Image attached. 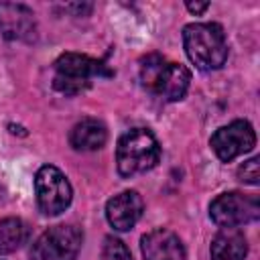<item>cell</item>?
<instances>
[{
    "mask_svg": "<svg viewBox=\"0 0 260 260\" xmlns=\"http://www.w3.org/2000/svg\"><path fill=\"white\" fill-rule=\"evenodd\" d=\"M183 45L189 61L201 69H219L228 61V41L217 22H191L183 28Z\"/></svg>",
    "mask_w": 260,
    "mask_h": 260,
    "instance_id": "obj_1",
    "label": "cell"
},
{
    "mask_svg": "<svg viewBox=\"0 0 260 260\" xmlns=\"http://www.w3.org/2000/svg\"><path fill=\"white\" fill-rule=\"evenodd\" d=\"M191 73L185 65L167 61L158 53L140 59V83L167 102H179L189 89Z\"/></svg>",
    "mask_w": 260,
    "mask_h": 260,
    "instance_id": "obj_2",
    "label": "cell"
},
{
    "mask_svg": "<svg viewBox=\"0 0 260 260\" xmlns=\"http://www.w3.org/2000/svg\"><path fill=\"white\" fill-rule=\"evenodd\" d=\"M160 146L148 128H132L124 132L116 146V167L122 177L142 175L156 167Z\"/></svg>",
    "mask_w": 260,
    "mask_h": 260,
    "instance_id": "obj_3",
    "label": "cell"
},
{
    "mask_svg": "<svg viewBox=\"0 0 260 260\" xmlns=\"http://www.w3.org/2000/svg\"><path fill=\"white\" fill-rule=\"evenodd\" d=\"M106 63L79 53H63L55 61L53 87L65 95H77L91 85L93 77H110Z\"/></svg>",
    "mask_w": 260,
    "mask_h": 260,
    "instance_id": "obj_4",
    "label": "cell"
},
{
    "mask_svg": "<svg viewBox=\"0 0 260 260\" xmlns=\"http://www.w3.org/2000/svg\"><path fill=\"white\" fill-rule=\"evenodd\" d=\"M83 242V234L77 225H53L45 230L32 244L30 260H75Z\"/></svg>",
    "mask_w": 260,
    "mask_h": 260,
    "instance_id": "obj_5",
    "label": "cell"
},
{
    "mask_svg": "<svg viewBox=\"0 0 260 260\" xmlns=\"http://www.w3.org/2000/svg\"><path fill=\"white\" fill-rule=\"evenodd\" d=\"M209 217L219 228H240L260 217V201L240 191L221 193L209 203Z\"/></svg>",
    "mask_w": 260,
    "mask_h": 260,
    "instance_id": "obj_6",
    "label": "cell"
},
{
    "mask_svg": "<svg viewBox=\"0 0 260 260\" xmlns=\"http://www.w3.org/2000/svg\"><path fill=\"white\" fill-rule=\"evenodd\" d=\"M37 205L45 215H59L71 203L73 191L67 177L53 165H45L35 175Z\"/></svg>",
    "mask_w": 260,
    "mask_h": 260,
    "instance_id": "obj_7",
    "label": "cell"
},
{
    "mask_svg": "<svg viewBox=\"0 0 260 260\" xmlns=\"http://www.w3.org/2000/svg\"><path fill=\"white\" fill-rule=\"evenodd\" d=\"M213 152L219 160L230 162L240 154H246L256 144V132L248 120H234L213 132L209 140Z\"/></svg>",
    "mask_w": 260,
    "mask_h": 260,
    "instance_id": "obj_8",
    "label": "cell"
},
{
    "mask_svg": "<svg viewBox=\"0 0 260 260\" xmlns=\"http://www.w3.org/2000/svg\"><path fill=\"white\" fill-rule=\"evenodd\" d=\"M0 32L8 41L30 43L37 39V18L26 4L2 2L0 4Z\"/></svg>",
    "mask_w": 260,
    "mask_h": 260,
    "instance_id": "obj_9",
    "label": "cell"
},
{
    "mask_svg": "<svg viewBox=\"0 0 260 260\" xmlns=\"http://www.w3.org/2000/svg\"><path fill=\"white\" fill-rule=\"evenodd\" d=\"M144 209V201L138 191H122L114 195L106 205V217L118 232H128L136 225Z\"/></svg>",
    "mask_w": 260,
    "mask_h": 260,
    "instance_id": "obj_10",
    "label": "cell"
},
{
    "mask_svg": "<svg viewBox=\"0 0 260 260\" xmlns=\"http://www.w3.org/2000/svg\"><path fill=\"white\" fill-rule=\"evenodd\" d=\"M140 250L144 260H187L179 236L165 228L144 234L140 240Z\"/></svg>",
    "mask_w": 260,
    "mask_h": 260,
    "instance_id": "obj_11",
    "label": "cell"
},
{
    "mask_svg": "<svg viewBox=\"0 0 260 260\" xmlns=\"http://www.w3.org/2000/svg\"><path fill=\"white\" fill-rule=\"evenodd\" d=\"M248 240L240 228H221L211 242V260H246Z\"/></svg>",
    "mask_w": 260,
    "mask_h": 260,
    "instance_id": "obj_12",
    "label": "cell"
},
{
    "mask_svg": "<svg viewBox=\"0 0 260 260\" xmlns=\"http://www.w3.org/2000/svg\"><path fill=\"white\" fill-rule=\"evenodd\" d=\"M106 140H108V130L95 118L79 120L69 132V142L75 150H98L106 144Z\"/></svg>",
    "mask_w": 260,
    "mask_h": 260,
    "instance_id": "obj_13",
    "label": "cell"
},
{
    "mask_svg": "<svg viewBox=\"0 0 260 260\" xmlns=\"http://www.w3.org/2000/svg\"><path fill=\"white\" fill-rule=\"evenodd\" d=\"M28 238V228L18 217L0 219V256L18 250Z\"/></svg>",
    "mask_w": 260,
    "mask_h": 260,
    "instance_id": "obj_14",
    "label": "cell"
},
{
    "mask_svg": "<svg viewBox=\"0 0 260 260\" xmlns=\"http://www.w3.org/2000/svg\"><path fill=\"white\" fill-rule=\"evenodd\" d=\"M102 260H132V256L122 240L108 236L102 246Z\"/></svg>",
    "mask_w": 260,
    "mask_h": 260,
    "instance_id": "obj_15",
    "label": "cell"
},
{
    "mask_svg": "<svg viewBox=\"0 0 260 260\" xmlns=\"http://www.w3.org/2000/svg\"><path fill=\"white\" fill-rule=\"evenodd\" d=\"M238 179L242 183H248V185H258L260 183V158L258 156H252L250 160H246L244 165H240Z\"/></svg>",
    "mask_w": 260,
    "mask_h": 260,
    "instance_id": "obj_16",
    "label": "cell"
},
{
    "mask_svg": "<svg viewBox=\"0 0 260 260\" xmlns=\"http://www.w3.org/2000/svg\"><path fill=\"white\" fill-rule=\"evenodd\" d=\"M185 6H187V10L193 12V14H203V12L209 8V2H187Z\"/></svg>",
    "mask_w": 260,
    "mask_h": 260,
    "instance_id": "obj_17",
    "label": "cell"
}]
</instances>
